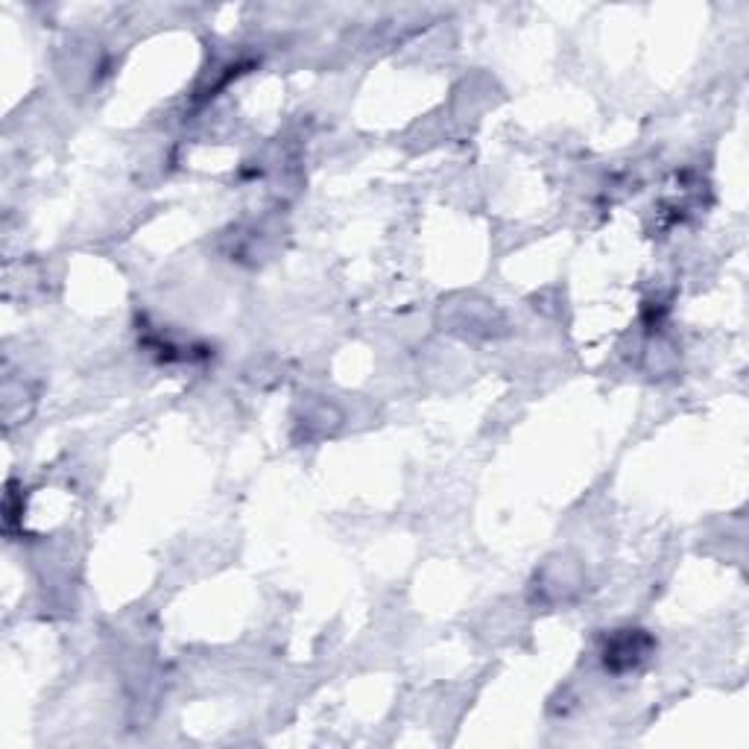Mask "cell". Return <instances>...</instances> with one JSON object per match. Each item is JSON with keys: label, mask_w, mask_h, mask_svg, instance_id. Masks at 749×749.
I'll use <instances>...</instances> for the list:
<instances>
[{"label": "cell", "mask_w": 749, "mask_h": 749, "mask_svg": "<svg viewBox=\"0 0 749 749\" xmlns=\"http://www.w3.org/2000/svg\"><path fill=\"white\" fill-rule=\"evenodd\" d=\"M650 635L644 630H618L612 639L607 641V650H603V662L612 671H630L635 664H641L650 653Z\"/></svg>", "instance_id": "obj_1"}]
</instances>
